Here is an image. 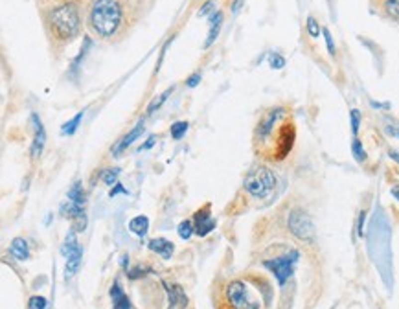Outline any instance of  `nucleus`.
<instances>
[{"label":"nucleus","mask_w":399,"mask_h":309,"mask_svg":"<svg viewBox=\"0 0 399 309\" xmlns=\"http://www.w3.org/2000/svg\"><path fill=\"white\" fill-rule=\"evenodd\" d=\"M364 219H366V212H361V215H359V228H357V234H359V236L364 234Z\"/></svg>","instance_id":"31"},{"label":"nucleus","mask_w":399,"mask_h":309,"mask_svg":"<svg viewBox=\"0 0 399 309\" xmlns=\"http://www.w3.org/2000/svg\"><path fill=\"white\" fill-rule=\"evenodd\" d=\"M118 177H120V170L118 168H109L101 173V181L107 184V186H114L118 182Z\"/></svg>","instance_id":"18"},{"label":"nucleus","mask_w":399,"mask_h":309,"mask_svg":"<svg viewBox=\"0 0 399 309\" xmlns=\"http://www.w3.org/2000/svg\"><path fill=\"white\" fill-rule=\"evenodd\" d=\"M322 33H324V39H326V44H327V52L331 55H335V44H333V37L329 33L327 28H322Z\"/></svg>","instance_id":"29"},{"label":"nucleus","mask_w":399,"mask_h":309,"mask_svg":"<svg viewBox=\"0 0 399 309\" xmlns=\"http://www.w3.org/2000/svg\"><path fill=\"white\" fill-rule=\"evenodd\" d=\"M46 306H48V300L44 297H31L28 302V309H46Z\"/></svg>","instance_id":"25"},{"label":"nucleus","mask_w":399,"mask_h":309,"mask_svg":"<svg viewBox=\"0 0 399 309\" xmlns=\"http://www.w3.org/2000/svg\"><path fill=\"white\" fill-rule=\"evenodd\" d=\"M287 224H289V230L293 232L298 239H302V241H313L314 226H313L311 217H309L305 212H302V210H295V212H291Z\"/></svg>","instance_id":"6"},{"label":"nucleus","mask_w":399,"mask_h":309,"mask_svg":"<svg viewBox=\"0 0 399 309\" xmlns=\"http://www.w3.org/2000/svg\"><path fill=\"white\" fill-rule=\"evenodd\" d=\"M177 232H179V237H181V239H190L192 234L195 232V226L192 221H182V223L179 224Z\"/></svg>","instance_id":"19"},{"label":"nucleus","mask_w":399,"mask_h":309,"mask_svg":"<svg viewBox=\"0 0 399 309\" xmlns=\"http://www.w3.org/2000/svg\"><path fill=\"white\" fill-rule=\"evenodd\" d=\"M31 123H33V129H35V138H33V144H31V157L37 158L43 153L44 142H46V133H44L43 123H41L37 114H31Z\"/></svg>","instance_id":"9"},{"label":"nucleus","mask_w":399,"mask_h":309,"mask_svg":"<svg viewBox=\"0 0 399 309\" xmlns=\"http://www.w3.org/2000/svg\"><path fill=\"white\" fill-rule=\"evenodd\" d=\"M390 192H392V195H394V197H396V199L399 201V184H398V186H394V188L390 190Z\"/></svg>","instance_id":"34"},{"label":"nucleus","mask_w":399,"mask_h":309,"mask_svg":"<svg viewBox=\"0 0 399 309\" xmlns=\"http://www.w3.org/2000/svg\"><path fill=\"white\" fill-rule=\"evenodd\" d=\"M224 304L230 309H260V304L248 293V285L241 280L230 282L224 289Z\"/></svg>","instance_id":"4"},{"label":"nucleus","mask_w":399,"mask_h":309,"mask_svg":"<svg viewBox=\"0 0 399 309\" xmlns=\"http://www.w3.org/2000/svg\"><path fill=\"white\" fill-rule=\"evenodd\" d=\"M385 9H387V13L390 17L399 20V0H387L385 2Z\"/></svg>","instance_id":"23"},{"label":"nucleus","mask_w":399,"mask_h":309,"mask_svg":"<svg viewBox=\"0 0 399 309\" xmlns=\"http://www.w3.org/2000/svg\"><path fill=\"white\" fill-rule=\"evenodd\" d=\"M81 120H83V110H81V112H78V114L74 116L70 121H67V123L63 125V129H61V133H63V134H74L76 131H78L79 121H81Z\"/></svg>","instance_id":"17"},{"label":"nucleus","mask_w":399,"mask_h":309,"mask_svg":"<svg viewBox=\"0 0 399 309\" xmlns=\"http://www.w3.org/2000/svg\"><path fill=\"white\" fill-rule=\"evenodd\" d=\"M350 118H351V131H353V134L359 133V125H361V112L357 109H353L350 112Z\"/></svg>","instance_id":"27"},{"label":"nucleus","mask_w":399,"mask_h":309,"mask_svg":"<svg viewBox=\"0 0 399 309\" xmlns=\"http://www.w3.org/2000/svg\"><path fill=\"white\" fill-rule=\"evenodd\" d=\"M194 221H195V234L200 237L208 236L215 228V221H213L212 213H210V205H206L202 210H199V212L195 213Z\"/></svg>","instance_id":"8"},{"label":"nucleus","mask_w":399,"mask_h":309,"mask_svg":"<svg viewBox=\"0 0 399 309\" xmlns=\"http://www.w3.org/2000/svg\"><path fill=\"white\" fill-rule=\"evenodd\" d=\"M147 228H149V219L145 215H136L129 221V230L140 237H144L147 234Z\"/></svg>","instance_id":"15"},{"label":"nucleus","mask_w":399,"mask_h":309,"mask_svg":"<svg viewBox=\"0 0 399 309\" xmlns=\"http://www.w3.org/2000/svg\"><path fill=\"white\" fill-rule=\"evenodd\" d=\"M305 28H307V33H309V35L314 37V39H316V37L322 33L320 24L316 22V18H314V17H307V24H305Z\"/></svg>","instance_id":"22"},{"label":"nucleus","mask_w":399,"mask_h":309,"mask_svg":"<svg viewBox=\"0 0 399 309\" xmlns=\"http://www.w3.org/2000/svg\"><path fill=\"white\" fill-rule=\"evenodd\" d=\"M221 24H223V13L221 11L212 13V17H210V31H208V39L204 41V48H208V46L217 39Z\"/></svg>","instance_id":"14"},{"label":"nucleus","mask_w":399,"mask_h":309,"mask_svg":"<svg viewBox=\"0 0 399 309\" xmlns=\"http://www.w3.org/2000/svg\"><path fill=\"white\" fill-rule=\"evenodd\" d=\"M142 133H144V123L140 121L138 125H136V127H134L133 131H131V133L125 134V136H123V138H121L120 142L116 144L114 149H112V155H114V157H120V153H121V151H125V149H127V147L131 146V144H133L134 140L138 138V136H140V134H142Z\"/></svg>","instance_id":"10"},{"label":"nucleus","mask_w":399,"mask_h":309,"mask_svg":"<svg viewBox=\"0 0 399 309\" xmlns=\"http://www.w3.org/2000/svg\"><path fill=\"white\" fill-rule=\"evenodd\" d=\"M50 24L57 39H72L79 30V11L76 4H63L50 13Z\"/></svg>","instance_id":"2"},{"label":"nucleus","mask_w":399,"mask_h":309,"mask_svg":"<svg viewBox=\"0 0 399 309\" xmlns=\"http://www.w3.org/2000/svg\"><path fill=\"white\" fill-rule=\"evenodd\" d=\"M68 201H72L76 205H85V192L81 188V184L79 182H74L72 188L68 190Z\"/></svg>","instance_id":"16"},{"label":"nucleus","mask_w":399,"mask_h":309,"mask_svg":"<svg viewBox=\"0 0 399 309\" xmlns=\"http://www.w3.org/2000/svg\"><path fill=\"white\" fill-rule=\"evenodd\" d=\"M173 89H175V87H171V89H168V91L164 92V94H160V98H158V100H153L151 105L147 107V114H151V112H155V110H157L158 107H160V105H162V103L166 102V100H168V96H170L171 92H173Z\"/></svg>","instance_id":"21"},{"label":"nucleus","mask_w":399,"mask_h":309,"mask_svg":"<svg viewBox=\"0 0 399 309\" xmlns=\"http://www.w3.org/2000/svg\"><path fill=\"white\" fill-rule=\"evenodd\" d=\"M147 247H149V250L157 252L158 256H162L164 260H170L171 254H173V243L168 241V239H164V237H155V239H151V241L147 243Z\"/></svg>","instance_id":"11"},{"label":"nucleus","mask_w":399,"mask_h":309,"mask_svg":"<svg viewBox=\"0 0 399 309\" xmlns=\"http://www.w3.org/2000/svg\"><path fill=\"white\" fill-rule=\"evenodd\" d=\"M155 140H157V138H155V136H149V138H147V142H145L144 146H142V149H149V147H151L153 144H155Z\"/></svg>","instance_id":"33"},{"label":"nucleus","mask_w":399,"mask_h":309,"mask_svg":"<svg viewBox=\"0 0 399 309\" xmlns=\"http://www.w3.org/2000/svg\"><path fill=\"white\" fill-rule=\"evenodd\" d=\"M118 194H127V190L123 188V186H121V184H118V182H116L114 184V188L110 190V197H114V195H118Z\"/></svg>","instance_id":"32"},{"label":"nucleus","mask_w":399,"mask_h":309,"mask_svg":"<svg viewBox=\"0 0 399 309\" xmlns=\"http://www.w3.org/2000/svg\"><path fill=\"white\" fill-rule=\"evenodd\" d=\"M9 254L18 261H24L30 258V250H28V241L22 237H15L9 245Z\"/></svg>","instance_id":"12"},{"label":"nucleus","mask_w":399,"mask_h":309,"mask_svg":"<svg viewBox=\"0 0 399 309\" xmlns=\"http://www.w3.org/2000/svg\"><path fill=\"white\" fill-rule=\"evenodd\" d=\"M199 81H200V74H192V76L186 79V85L190 87V89H194V87L199 85Z\"/></svg>","instance_id":"30"},{"label":"nucleus","mask_w":399,"mask_h":309,"mask_svg":"<svg viewBox=\"0 0 399 309\" xmlns=\"http://www.w3.org/2000/svg\"><path fill=\"white\" fill-rule=\"evenodd\" d=\"M188 131V121H175L171 125V138L173 140H181Z\"/></svg>","instance_id":"20"},{"label":"nucleus","mask_w":399,"mask_h":309,"mask_svg":"<svg viewBox=\"0 0 399 309\" xmlns=\"http://www.w3.org/2000/svg\"><path fill=\"white\" fill-rule=\"evenodd\" d=\"M298 250H291L289 254L285 256H280V258H274V260H267L263 261V265L271 271L276 280H278L280 285H284L287 280L291 278V274L295 271V265H297L298 261Z\"/></svg>","instance_id":"5"},{"label":"nucleus","mask_w":399,"mask_h":309,"mask_svg":"<svg viewBox=\"0 0 399 309\" xmlns=\"http://www.w3.org/2000/svg\"><path fill=\"white\" fill-rule=\"evenodd\" d=\"M208 13H215V2L213 0H208L202 4V7L199 9V17H206Z\"/></svg>","instance_id":"28"},{"label":"nucleus","mask_w":399,"mask_h":309,"mask_svg":"<svg viewBox=\"0 0 399 309\" xmlns=\"http://www.w3.org/2000/svg\"><path fill=\"white\" fill-rule=\"evenodd\" d=\"M61 212H63V215L65 217H70L74 223V230L76 232H81L85 230L87 226V217H85V210H83V206L81 205H76V203H72V201H68V203H65V205L61 206Z\"/></svg>","instance_id":"7"},{"label":"nucleus","mask_w":399,"mask_h":309,"mask_svg":"<svg viewBox=\"0 0 399 309\" xmlns=\"http://www.w3.org/2000/svg\"><path fill=\"white\" fill-rule=\"evenodd\" d=\"M351 151H353V155H355V158L359 160V162L366 160V151L363 149V144H361L357 138L353 140V144H351Z\"/></svg>","instance_id":"24"},{"label":"nucleus","mask_w":399,"mask_h":309,"mask_svg":"<svg viewBox=\"0 0 399 309\" xmlns=\"http://www.w3.org/2000/svg\"><path fill=\"white\" fill-rule=\"evenodd\" d=\"M390 157H392L394 160H398V162H399V153L398 151H390Z\"/></svg>","instance_id":"35"},{"label":"nucleus","mask_w":399,"mask_h":309,"mask_svg":"<svg viewBox=\"0 0 399 309\" xmlns=\"http://www.w3.org/2000/svg\"><path fill=\"white\" fill-rule=\"evenodd\" d=\"M269 65H271L274 70H280V68L285 67V59L280 54H271L269 55Z\"/></svg>","instance_id":"26"},{"label":"nucleus","mask_w":399,"mask_h":309,"mask_svg":"<svg viewBox=\"0 0 399 309\" xmlns=\"http://www.w3.org/2000/svg\"><path fill=\"white\" fill-rule=\"evenodd\" d=\"M110 298H112V308L114 309H131V302H129L127 295L121 291L118 282H114L112 287H110Z\"/></svg>","instance_id":"13"},{"label":"nucleus","mask_w":399,"mask_h":309,"mask_svg":"<svg viewBox=\"0 0 399 309\" xmlns=\"http://www.w3.org/2000/svg\"><path fill=\"white\" fill-rule=\"evenodd\" d=\"M274 186H276V177L265 166L250 170V173L245 179V190L256 199H265L274 190Z\"/></svg>","instance_id":"3"},{"label":"nucleus","mask_w":399,"mask_h":309,"mask_svg":"<svg viewBox=\"0 0 399 309\" xmlns=\"http://www.w3.org/2000/svg\"><path fill=\"white\" fill-rule=\"evenodd\" d=\"M121 22V6L118 0H96L91 9V24L98 35H114Z\"/></svg>","instance_id":"1"}]
</instances>
